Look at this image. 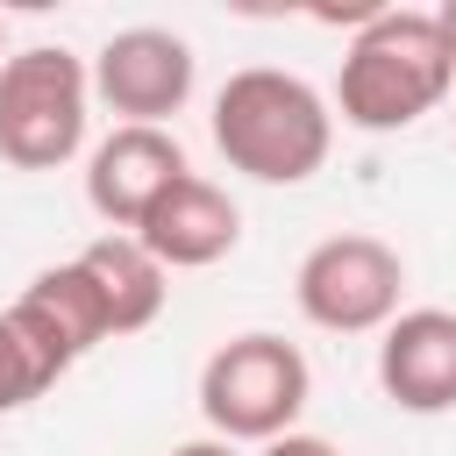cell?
I'll return each mask as SVG.
<instances>
[{"label": "cell", "instance_id": "1", "mask_svg": "<svg viewBox=\"0 0 456 456\" xmlns=\"http://www.w3.org/2000/svg\"><path fill=\"white\" fill-rule=\"evenodd\" d=\"M456 86V57L442 43V21L420 7H370L342 50V78H335V107L349 128L363 135H392L413 128L420 114H435Z\"/></svg>", "mask_w": 456, "mask_h": 456}, {"label": "cell", "instance_id": "2", "mask_svg": "<svg viewBox=\"0 0 456 456\" xmlns=\"http://www.w3.org/2000/svg\"><path fill=\"white\" fill-rule=\"evenodd\" d=\"M214 150L256 185H306L335 150V114L299 71L249 64L214 93Z\"/></svg>", "mask_w": 456, "mask_h": 456}, {"label": "cell", "instance_id": "3", "mask_svg": "<svg viewBox=\"0 0 456 456\" xmlns=\"http://www.w3.org/2000/svg\"><path fill=\"white\" fill-rule=\"evenodd\" d=\"M306 392H314V370L299 356V342L271 335V328H249V335H228L207 363H200V413L221 442H278L292 435V420L306 413Z\"/></svg>", "mask_w": 456, "mask_h": 456}, {"label": "cell", "instance_id": "4", "mask_svg": "<svg viewBox=\"0 0 456 456\" xmlns=\"http://www.w3.org/2000/svg\"><path fill=\"white\" fill-rule=\"evenodd\" d=\"M86 107H93V64L36 43L0 64V157L14 171H57L86 142Z\"/></svg>", "mask_w": 456, "mask_h": 456}, {"label": "cell", "instance_id": "5", "mask_svg": "<svg viewBox=\"0 0 456 456\" xmlns=\"http://www.w3.org/2000/svg\"><path fill=\"white\" fill-rule=\"evenodd\" d=\"M399 292H406V264L392 242L378 235H328L299 256L292 271V299L314 328L328 335H370V328H392L399 321Z\"/></svg>", "mask_w": 456, "mask_h": 456}, {"label": "cell", "instance_id": "6", "mask_svg": "<svg viewBox=\"0 0 456 456\" xmlns=\"http://www.w3.org/2000/svg\"><path fill=\"white\" fill-rule=\"evenodd\" d=\"M192 43L171 28H121L93 57V100L121 114V128H164L192 100Z\"/></svg>", "mask_w": 456, "mask_h": 456}, {"label": "cell", "instance_id": "7", "mask_svg": "<svg viewBox=\"0 0 456 456\" xmlns=\"http://www.w3.org/2000/svg\"><path fill=\"white\" fill-rule=\"evenodd\" d=\"M185 150L171 128H114L86 157V207L107 221V235H135L142 214L185 178Z\"/></svg>", "mask_w": 456, "mask_h": 456}, {"label": "cell", "instance_id": "8", "mask_svg": "<svg viewBox=\"0 0 456 456\" xmlns=\"http://www.w3.org/2000/svg\"><path fill=\"white\" fill-rule=\"evenodd\" d=\"M135 242H142L164 271H207V264H221V256L242 242V207H235L214 178L185 171V178L142 214Z\"/></svg>", "mask_w": 456, "mask_h": 456}, {"label": "cell", "instance_id": "9", "mask_svg": "<svg viewBox=\"0 0 456 456\" xmlns=\"http://www.w3.org/2000/svg\"><path fill=\"white\" fill-rule=\"evenodd\" d=\"M378 385L399 413H449L456 406V314L413 306L378 342Z\"/></svg>", "mask_w": 456, "mask_h": 456}, {"label": "cell", "instance_id": "10", "mask_svg": "<svg viewBox=\"0 0 456 456\" xmlns=\"http://www.w3.org/2000/svg\"><path fill=\"white\" fill-rule=\"evenodd\" d=\"M7 314L28 328V342L50 356V370H57V378H64L93 342H107V314H100V292H93V278L78 271V256H71V264L36 271V278H28V292H21Z\"/></svg>", "mask_w": 456, "mask_h": 456}, {"label": "cell", "instance_id": "11", "mask_svg": "<svg viewBox=\"0 0 456 456\" xmlns=\"http://www.w3.org/2000/svg\"><path fill=\"white\" fill-rule=\"evenodd\" d=\"M78 271L93 278V292H100V314H107V335H135V328H150L157 314H164V264L135 242V235H100V242H86L78 249Z\"/></svg>", "mask_w": 456, "mask_h": 456}, {"label": "cell", "instance_id": "12", "mask_svg": "<svg viewBox=\"0 0 456 456\" xmlns=\"http://www.w3.org/2000/svg\"><path fill=\"white\" fill-rule=\"evenodd\" d=\"M50 385H57L50 356L28 342V328H21L14 314H0V420H7V413H21L28 399H43Z\"/></svg>", "mask_w": 456, "mask_h": 456}, {"label": "cell", "instance_id": "13", "mask_svg": "<svg viewBox=\"0 0 456 456\" xmlns=\"http://www.w3.org/2000/svg\"><path fill=\"white\" fill-rule=\"evenodd\" d=\"M256 456H342V449H335V442H321V435H299V428H292V435H278V442H264Z\"/></svg>", "mask_w": 456, "mask_h": 456}, {"label": "cell", "instance_id": "14", "mask_svg": "<svg viewBox=\"0 0 456 456\" xmlns=\"http://www.w3.org/2000/svg\"><path fill=\"white\" fill-rule=\"evenodd\" d=\"M171 456H235V442H221V435H207V442H178Z\"/></svg>", "mask_w": 456, "mask_h": 456}, {"label": "cell", "instance_id": "15", "mask_svg": "<svg viewBox=\"0 0 456 456\" xmlns=\"http://www.w3.org/2000/svg\"><path fill=\"white\" fill-rule=\"evenodd\" d=\"M435 21H442V43H449V57H456V0H449V7H435Z\"/></svg>", "mask_w": 456, "mask_h": 456}, {"label": "cell", "instance_id": "16", "mask_svg": "<svg viewBox=\"0 0 456 456\" xmlns=\"http://www.w3.org/2000/svg\"><path fill=\"white\" fill-rule=\"evenodd\" d=\"M0 64H7V28H0Z\"/></svg>", "mask_w": 456, "mask_h": 456}]
</instances>
